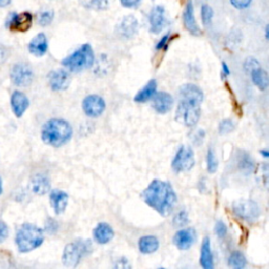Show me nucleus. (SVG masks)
I'll use <instances>...</instances> for the list:
<instances>
[{
    "instance_id": "obj_1",
    "label": "nucleus",
    "mask_w": 269,
    "mask_h": 269,
    "mask_svg": "<svg viewBox=\"0 0 269 269\" xmlns=\"http://www.w3.org/2000/svg\"><path fill=\"white\" fill-rule=\"evenodd\" d=\"M142 199L161 216H168L177 203V195L168 182L154 180L142 193Z\"/></svg>"
},
{
    "instance_id": "obj_19",
    "label": "nucleus",
    "mask_w": 269,
    "mask_h": 269,
    "mask_svg": "<svg viewBox=\"0 0 269 269\" xmlns=\"http://www.w3.org/2000/svg\"><path fill=\"white\" fill-rule=\"evenodd\" d=\"M138 28H139L138 20L133 15L125 16V17L121 20L120 24L118 25L119 34L124 38H132L133 36H135L137 34Z\"/></svg>"
},
{
    "instance_id": "obj_32",
    "label": "nucleus",
    "mask_w": 269,
    "mask_h": 269,
    "mask_svg": "<svg viewBox=\"0 0 269 269\" xmlns=\"http://www.w3.org/2000/svg\"><path fill=\"white\" fill-rule=\"evenodd\" d=\"M201 16H202V21L205 26H210L213 21V16H214V11L213 9L207 6L204 5L201 10Z\"/></svg>"
},
{
    "instance_id": "obj_37",
    "label": "nucleus",
    "mask_w": 269,
    "mask_h": 269,
    "mask_svg": "<svg viewBox=\"0 0 269 269\" xmlns=\"http://www.w3.org/2000/svg\"><path fill=\"white\" fill-rule=\"evenodd\" d=\"M261 170H262V179H263L264 187L269 192V164L268 163L262 164Z\"/></svg>"
},
{
    "instance_id": "obj_35",
    "label": "nucleus",
    "mask_w": 269,
    "mask_h": 269,
    "mask_svg": "<svg viewBox=\"0 0 269 269\" xmlns=\"http://www.w3.org/2000/svg\"><path fill=\"white\" fill-rule=\"evenodd\" d=\"M173 224L177 227H182L188 223V215L185 211H181L173 217Z\"/></svg>"
},
{
    "instance_id": "obj_20",
    "label": "nucleus",
    "mask_w": 269,
    "mask_h": 269,
    "mask_svg": "<svg viewBox=\"0 0 269 269\" xmlns=\"http://www.w3.org/2000/svg\"><path fill=\"white\" fill-rule=\"evenodd\" d=\"M69 202V196L67 193L60 189H53L50 195V203L53 210L57 215L62 214L66 211Z\"/></svg>"
},
{
    "instance_id": "obj_14",
    "label": "nucleus",
    "mask_w": 269,
    "mask_h": 269,
    "mask_svg": "<svg viewBox=\"0 0 269 269\" xmlns=\"http://www.w3.org/2000/svg\"><path fill=\"white\" fill-rule=\"evenodd\" d=\"M183 23L185 28L193 35H200L201 31L195 18V11L192 0H188L183 12Z\"/></svg>"
},
{
    "instance_id": "obj_15",
    "label": "nucleus",
    "mask_w": 269,
    "mask_h": 269,
    "mask_svg": "<svg viewBox=\"0 0 269 269\" xmlns=\"http://www.w3.org/2000/svg\"><path fill=\"white\" fill-rule=\"evenodd\" d=\"M180 95L182 97V100L200 104V105L204 98L202 89L199 86L192 84V83H187V84L182 85L180 88Z\"/></svg>"
},
{
    "instance_id": "obj_46",
    "label": "nucleus",
    "mask_w": 269,
    "mask_h": 269,
    "mask_svg": "<svg viewBox=\"0 0 269 269\" xmlns=\"http://www.w3.org/2000/svg\"><path fill=\"white\" fill-rule=\"evenodd\" d=\"M11 3V0H0V7H7Z\"/></svg>"
},
{
    "instance_id": "obj_43",
    "label": "nucleus",
    "mask_w": 269,
    "mask_h": 269,
    "mask_svg": "<svg viewBox=\"0 0 269 269\" xmlns=\"http://www.w3.org/2000/svg\"><path fill=\"white\" fill-rule=\"evenodd\" d=\"M168 40H169V35H165L159 42L157 43L156 45V49L159 51V50H164L165 49V46L167 45L168 43Z\"/></svg>"
},
{
    "instance_id": "obj_41",
    "label": "nucleus",
    "mask_w": 269,
    "mask_h": 269,
    "mask_svg": "<svg viewBox=\"0 0 269 269\" xmlns=\"http://www.w3.org/2000/svg\"><path fill=\"white\" fill-rule=\"evenodd\" d=\"M259 67H260L259 62L256 59H254V58H249L245 62V69L248 70L249 72H251L252 70H255V69H257Z\"/></svg>"
},
{
    "instance_id": "obj_4",
    "label": "nucleus",
    "mask_w": 269,
    "mask_h": 269,
    "mask_svg": "<svg viewBox=\"0 0 269 269\" xmlns=\"http://www.w3.org/2000/svg\"><path fill=\"white\" fill-rule=\"evenodd\" d=\"M94 52L89 44H83L80 49L75 51L71 56L62 61L65 66L72 72H80L91 68L94 63Z\"/></svg>"
},
{
    "instance_id": "obj_40",
    "label": "nucleus",
    "mask_w": 269,
    "mask_h": 269,
    "mask_svg": "<svg viewBox=\"0 0 269 269\" xmlns=\"http://www.w3.org/2000/svg\"><path fill=\"white\" fill-rule=\"evenodd\" d=\"M251 3V0H230V4L236 9H245Z\"/></svg>"
},
{
    "instance_id": "obj_47",
    "label": "nucleus",
    "mask_w": 269,
    "mask_h": 269,
    "mask_svg": "<svg viewBox=\"0 0 269 269\" xmlns=\"http://www.w3.org/2000/svg\"><path fill=\"white\" fill-rule=\"evenodd\" d=\"M261 155L265 158H269V151L268 150H262L261 151Z\"/></svg>"
},
{
    "instance_id": "obj_38",
    "label": "nucleus",
    "mask_w": 269,
    "mask_h": 269,
    "mask_svg": "<svg viewBox=\"0 0 269 269\" xmlns=\"http://www.w3.org/2000/svg\"><path fill=\"white\" fill-rule=\"evenodd\" d=\"M114 268L115 269H132V264L128 259L122 257L116 262Z\"/></svg>"
},
{
    "instance_id": "obj_49",
    "label": "nucleus",
    "mask_w": 269,
    "mask_h": 269,
    "mask_svg": "<svg viewBox=\"0 0 269 269\" xmlns=\"http://www.w3.org/2000/svg\"><path fill=\"white\" fill-rule=\"evenodd\" d=\"M3 194V182H2V178H0V195Z\"/></svg>"
},
{
    "instance_id": "obj_27",
    "label": "nucleus",
    "mask_w": 269,
    "mask_h": 269,
    "mask_svg": "<svg viewBox=\"0 0 269 269\" xmlns=\"http://www.w3.org/2000/svg\"><path fill=\"white\" fill-rule=\"evenodd\" d=\"M157 93V82L156 80H151L147 82V84L138 92V94L135 96V101L138 103H144L154 98V96Z\"/></svg>"
},
{
    "instance_id": "obj_28",
    "label": "nucleus",
    "mask_w": 269,
    "mask_h": 269,
    "mask_svg": "<svg viewBox=\"0 0 269 269\" xmlns=\"http://www.w3.org/2000/svg\"><path fill=\"white\" fill-rule=\"evenodd\" d=\"M247 264L245 256L241 251H232L228 258V266L230 269H244Z\"/></svg>"
},
{
    "instance_id": "obj_50",
    "label": "nucleus",
    "mask_w": 269,
    "mask_h": 269,
    "mask_svg": "<svg viewBox=\"0 0 269 269\" xmlns=\"http://www.w3.org/2000/svg\"><path fill=\"white\" fill-rule=\"evenodd\" d=\"M159 269H164V268H159Z\"/></svg>"
},
{
    "instance_id": "obj_11",
    "label": "nucleus",
    "mask_w": 269,
    "mask_h": 269,
    "mask_svg": "<svg viewBox=\"0 0 269 269\" xmlns=\"http://www.w3.org/2000/svg\"><path fill=\"white\" fill-rule=\"evenodd\" d=\"M83 112L91 118L101 116L105 109V101L98 95H89L82 102Z\"/></svg>"
},
{
    "instance_id": "obj_18",
    "label": "nucleus",
    "mask_w": 269,
    "mask_h": 269,
    "mask_svg": "<svg viewBox=\"0 0 269 269\" xmlns=\"http://www.w3.org/2000/svg\"><path fill=\"white\" fill-rule=\"evenodd\" d=\"M11 105L15 116L17 118H20L23 116L25 110L27 109L29 105V101L22 92L16 91L13 93L11 97Z\"/></svg>"
},
{
    "instance_id": "obj_6",
    "label": "nucleus",
    "mask_w": 269,
    "mask_h": 269,
    "mask_svg": "<svg viewBox=\"0 0 269 269\" xmlns=\"http://www.w3.org/2000/svg\"><path fill=\"white\" fill-rule=\"evenodd\" d=\"M200 115H201L200 104L192 103L184 100L180 101L177 109V119L182 121L186 126H189V128L195 126L200 119Z\"/></svg>"
},
{
    "instance_id": "obj_44",
    "label": "nucleus",
    "mask_w": 269,
    "mask_h": 269,
    "mask_svg": "<svg viewBox=\"0 0 269 269\" xmlns=\"http://www.w3.org/2000/svg\"><path fill=\"white\" fill-rule=\"evenodd\" d=\"M204 137H205V133H204V131H203V130H199V131L196 133L195 137H194L195 143L198 144V140H200V143H201V142H202L203 139H204Z\"/></svg>"
},
{
    "instance_id": "obj_34",
    "label": "nucleus",
    "mask_w": 269,
    "mask_h": 269,
    "mask_svg": "<svg viewBox=\"0 0 269 269\" xmlns=\"http://www.w3.org/2000/svg\"><path fill=\"white\" fill-rule=\"evenodd\" d=\"M235 128L234 123L229 120V119H226V120H223L221 121L220 124H219V133L221 135H226V134H229L230 132H232Z\"/></svg>"
},
{
    "instance_id": "obj_30",
    "label": "nucleus",
    "mask_w": 269,
    "mask_h": 269,
    "mask_svg": "<svg viewBox=\"0 0 269 269\" xmlns=\"http://www.w3.org/2000/svg\"><path fill=\"white\" fill-rule=\"evenodd\" d=\"M206 165H207V170L210 173L216 172L218 168V160L215 152L213 148H208L207 154H206Z\"/></svg>"
},
{
    "instance_id": "obj_26",
    "label": "nucleus",
    "mask_w": 269,
    "mask_h": 269,
    "mask_svg": "<svg viewBox=\"0 0 269 269\" xmlns=\"http://www.w3.org/2000/svg\"><path fill=\"white\" fill-rule=\"evenodd\" d=\"M252 82L256 86H258L261 91H265L269 86V75L268 73L263 70L261 67L252 70L250 72Z\"/></svg>"
},
{
    "instance_id": "obj_42",
    "label": "nucleus",
    "mask_w": 269,
    "mask_h": 269,
    "mask_svg": "<svg viewBox=\"0 0 269 269\" xmlns=\"http://www.w3.org/2000/svg\"><path fill=\"white\" fill-rule=\"evenodd\" d=\"M141 0H120V3L125 8H134L140 4Z\"/></svg>"
},
{
    "instance_id": "obj_16",
    "label": "nucleus",
    "mask_w": 269,
    "mask_h": 269,
    "mask_svg": "<svg viewBox=\"0 0 269 269\" xmlns=\"http://www.w3.org/2000/svg\"><path fill=\"white\" fill-rule=\"evenodd\" d=\"M173 105V99L168 93L159 92L153 98V107L157 113L166 114Z\"/></svg>"
},
{
    "instance_id": "obj_7",
    "label": "nucleus",
    "mask_w": 269,
    "mask_h": 269,
    "mask_svg": "<svg viewBox=\"0 0 269 269\" xmlns=\"http://www.w3.org/2000/svg\"><path fill=\"white\" fill-rule=\"evenodd\" d=\"M232 212L236 217L246 221H254L261 214L259 205L251 200L235 201L232 204Z\"/></svg>"
},
{
    "instance_id": "obj_13",
    "label": "nucleus",
    "mask_w": 269,
    "mask_h": 269,
    "mask_svg": "<svg viewBox=\"0 0 269 269\" xmlns=\"http://www.w3.org/2000/svg\"><path fill=\"white\" fill-rule=\"evenodd\" d=\"M49 84L53 91H65L70 84V75L65 70L53 71L47 76Z\"/></svg>"
},
{
    "instance_id": "obj_3",
    "label": "nucleus",
    "mask_w": 269,
    "mask_h": 269,
    "mask_svg": "<svg viewBox=\"0 0 269 269\" xmlns=\"http://www.w3.org/2000/svg\"><path fill=\"white\" fill-rule=\"evenodd\" d=\"M43 240V230L31 223L21 225L17 233H16V245L22 254L38 248L42 245Z\"/></svg>"
},
{
    "instance_id": "obj_39",
    "label": "nucleus",
    "mask_w": 269,
    "mask_h": 269,
    "mask_svg": "<svg viewBox=\"0 0 269 269\" xmlns=\"http://www.w3.org/2000/svg\"><path fill=\"white\" fill-rule=\"evenodd\" d=\"M8 236H9V227L4 221L0 220V243L5 242Z\"/></svg>"
},
{
    "instance_id": "obj_25",
    "label": "nucleus",
    "mask_w": 269,
    "mask_h": 269,
    "mask_svg": "<svg viewBox=\"0 0 269 269\" xmlns=\"http://www.w3.org/2000/svg\"><path fill=\"white\" fill-rule=\"evenodd\" d=\"M138 247L142 254L144 255L154 254V252L159 248V241H158V239L154 235H145L142 236V238L139 240Z\"/></svg>"
},
{
    "instance_id": "obj_31",
    "label": "nucleus",
    "mask_w": 269,
    "mask_h": 269,
    "mask_svg": "<svg viewBox=\"0 0 269 269\" xmlns=\"http://www.w3.org/2000/svg\"><path fill=\"white\" fill-rule=\"evenodd\" d=\"M239 168L244 172H251L254 169V161H252L249 155L245 154L239 159Z\"/></svg>"
},
{
    "instance_id": "obj_45",
    "label": "nucleus",
    "mask_w": 269,
    "mask_h": 269,
    "mask_svg": "<svg viewBox=\"0 0 269 269\" xmlns=\"http://www.w3.org/2000/svg\"><path fill=\"white\" fill-rule=\"evenodd\" d=\"M222 74L224 77H227L229 74H230V71H229V68L228 66L226 65V63H222Z\"/></svg>"
},
{
    "instance_id": "obj_29",
    "label": "nucleus",
    "mask_w": 269,
    "mask_h": 269,
    "mask_svg": "<svg viewBox=\"0 0 269 269\" xmlns=\"http://www.w3.org/2000/svg\"><path fill=\"white\" fill-rule=\"evenodd\" d=\"M110 0H80V4L89 10H105Z\"/></svg>"
},
{
    "instance_id": "obj_5",
    "label": "nucleus",
    "mask_w": 269,
    "mask_h": 269,
    "mask_svg": "<svg viewBox=\"0 0 269 269\" xmlns=\"http://www.w3.org/2000/svg\"><path fill=\"white\" fill-rule=\"evenodd\" d=\"M91 243L88 241H77L69 243L63 250L62 263L66 267L75 268L81 259L88 254Z\"/></svg>"
},
{
    "instance_id": "obj_36",
    "label": "nucleus",
    "mask_w": 269,
    "mask_h": 269,
    "mask_svg": "<svg viewBox=\"0 0 269 269\" xmlns=\"http://www.w3.org/2000/svg\"><path fill=\"white\" fill-rule=\"evenodd\" d=\"M215 232L218 235V238L220 239H224L227 235V227L224 222L222 221H218L215 225Z\"/></svg>"
},
{
    "instance_id": "obj_23",
    "label": "nucleus",
    "mask_w": 269,
    "mask_h": 269,
    "mask_svg": "<svg viewBox=\"0 0 269 269\" xmlns=\"http://www.w3.org/2000/svg\"><path fill=\"white\" fill-rule=\"evenodd\" d=\"M28 51L32 55L36 57L43 56L47 51V40L45 35L39 33L32 39L28 44Z\"/></svg>"
},
{
    "instance_id": "obj_17",
    "label": "nucleus",
    "mask_w": 269,
    "mask_h": 269,
    "mask_svg": "<svg viewBox=\"0 0 269 269\" xmlns=\"http://www.w3.org/2000/svg\"><path fill=\"white\" fill-rule=\"evenodd\" d=\"M151 32L154 34H159L165 24V11L161 6L155 7L150 14Z\"/></svg>"
},
{
    "instance_id": "obj_21",
    "label": "nucleus",
    "mask_w": 269,
    "mask_h": 269,
    "mask_svg": "<svg viewBox=\"0 0 269 269\" xmlns=\"http://www.w3.org/2000/svg\"><path fill=\"white\" fill-rule=\"evenodd\" d=\"M94 239L99 244H106L113 240L115 232L112 226L108 225L107 223L101 222L96 227H95L94 231Z\"/></svg>"
},
{
    "instance_id": "obj_2",
    "label": "nucleus",
    "mask_w": 269,
    "mask_h": 269,
    "mask_svg": "<svg viewBox=\"0 0 269 269\" xmlns=\"http://www.w3.org/2000/svg\"><path fill=\"white\" fill-rule=\"evenodd\" d=\"M73 135L71 124L62 119H51L42 128L41 139L45 144L60 147L70 141Z\"/></svg>"
},
{
    "instance_id": "obj_10",
    "label": "nucleus",
    "mask_w": 269,
    "mask_h": 269,
    "mask_svg": "<svg viewBox=\"0 0 269 269\" xmlns=\"http://www.w3.org/2000/svg\"><path fill=\"white\" fill-rule=\"evenodd\" d=\"M32 23H33V16L31 13H13L9 16L7 27L13 32H26L31 27Z\"/></svg>"
},
{
    "instance_id": "obj_8",
    "label": "nucleus",
    "mask_w": 269,
    "mask_h": 269,
    "mask_svg": "<svg viewBox=\"0 0 269 269\" xmlns=\"http://www.w3.org/2000/svg\"><path fill=\"white\" fill-rule=\"evenodd\" d=\"M195 165V154L191 147L181 146L171 162V167L176 172L191 170Z\"/></svg>"
},
{
    "instance_id": "obj_22",
    "label": "nucleus",
    "mask_w": 269,
    "mask_h": 269,
    "mask_svg": "<svg viewBox=\"0 0 269 269\" xmlns=\"http://www.w3.org/2000/svg\"><path fill=\"white\" fill-rule=\"evenodd\" d=\"M200 264L202 269H215L214 264V257L211 246V240L208 236L204 238L201 246V257H200Z\"/></svg>"
},
{
    "instance_id": "obj_48",
    "label": "nucleus",
    "mask_w": 269,
    "mask_h": 269,
    "mask_svg": "<svg viewBox=\"0 0 269 269\" xmlns=\"http://www.w3.org/2000/svg\"><path fill=\"white\" fill-rule=\"evenodd\" d=\"M265 35H266V38L269 40V24L266 26V31H265Z\"/></svg>"
},
{
    "instance_id": "obj_24",
    "label": "nucleus",
    "mask_w": 269,
    "mask_h": 269,
    "mask_svg": "<svg viewBox=\"0 0 269 269\" xmlns=\"http://www.w3.org/2000/svg\"><path fill=\"white\" fill-rule=\"evenodd\" d=\"M31 188L36 195L42 196L51 191V182L49 178H46L45 176L37 175L32 180Z\"/></svg>"
},
{
    "instance_id": "obj_33",
    "label": "nucleus",
    "mask_w": 269,
    "mask_h": 269,
    "mask_svg": "<svg viewBox=\"0 0 269 269\" xmlns=\"http://www.w3.org/2000/svg\"><path fill=\"white\" fill-rule=\"evenodd\" d=\"M53 19H54V12L50 11V10H46V11H43L39 14L38 23L41 26H46V25H49L50 23H52Z\"/></svg>"
},
{
    "instance_id": "obj_12",
    "label": "nucleus",
    "mask_w": 269,
    "mask_h": 269,
    "mask_svg": "<svg viewBox=\"0 0 269 269\" xmlns=\"http://www.w3.org/2000/svg\"><path fill=\"white\" fill-rule=\"evenodd\" d=\"M196 231L193 228H186V229H180L173 235L172 242L179 249L186 250L191 248L193 244L196 241Z\"/></svg>"
},
{
    "instance_id": "obj_9",
    "label": "nucleus",
    "mask_w": 269,
    "mask_h": 269,
    "mask_svg": "<svg viewBox=\"0 0 269 269\" xmlns=\"http://www.w3.org/2000/svg\"><path fill=\"white\" fill-rule=\"evenodd\" d=\"M34 79V73L31 67L24 63L15 65L11 72V80L17 86H28Z\"/></svg>"
}]
</instances>
